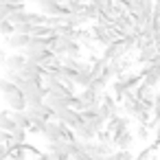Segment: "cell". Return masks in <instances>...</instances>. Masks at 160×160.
<instances>
[{
    "instance_id": "cell-1",
    "label": "cell",
    "mask_w": 160,
    "mask_h": 160,
    "mask_svg": "<svg viewBox=\"0 0 160 160\" xmlns=\"http://www.w3.org/2000/svg\"><path fill=\"white\" fill-rule=\"evenodd\" d=\"M42 136H44L46 142H59V140H70V142H72V140H75V132L68 129L64 123H59V121H55V118L46 123Z\"/></svg>"
},
{
    "instance_id": "cell-2",
    "label": "cell",
    "mask_w": 160,
    "mask_h": 160,
    "mask_svg": "<svg viewBox=\"0 0 160 160\" xmlns=\"http://www.w3.org/2000/svg\"><path fill=\"white\" fill-rule=\"evenodd\" d=\"M46 153H51L55 160H70L77 153V142L72 140H59V142H46Z\"/></svg>"
},
{
    "instance_id": "cell-3",
    "label": "cell",
    "mask_w": 160,
    "mask_h": 160,
    "mask_svg": "<svg viewBox=\"0 0 160 160\" xmlns=\"http://www.w3.org/2000/svg\"><path fill=\"white\" fill-rule=\"evenodd\" d=\"M2 99H5V103L9 105L11 112H24L27 110V99H24V94H22V90L18 86H13L9 92H5Z\"/></svg>"
},
{
    "instance_id": "cell-4",
    "label": "cell",
    "mask_w": 160,
    "mask_h": 160,
    "mask_svg": "<svg viewBox=\"0 0 160 160\" xmlns=\"http://www.w3.org/2000/svg\"><path fill=\"white\" fill-rule=\"evenodd\" d=\"M55 121L64 123L68 129H75V127H79V125H81V114H79V112H75L72 108H66V110H62V112H57V114H55Z\"/></svg>"
},
{
    "instance_id": "cell-5",
    "label": "cell",
    "mask_w": 160,
    "mask_h": 160,
    "mask_svg": "<svg viewBox=\"0 0 160 160\" xmlns=\"http://www.w3.org/2000/svg\"><path fill=\"white\" fill-rule=\"evenodd\" d=\"M24 112L29 114V118H31V121H33V118H38V121H53V118H55V112H53L46 103H40V105H29Z\"/></svg>"
},
{
    "instance_id": "cell-6",
    "label": "cell",
    "mask_w": 160,
    "mask_h": 160,
    "mask_svg": "<svg viewBox=\"0 0 160 160\" xmlns=\"http://www.w3.org/2000/svg\"><path fill=\"white\" fill-rule=\"evenodd\" d=\"M129 123H132V118L129 116H114V118H110L108 121V125H105V129L112 134V136H118V134H125V132H129Z\"/></svg>"
},
{
    "instance_id": "cell-7",
    "label": "cell",
    "mask_w": 160,
    "mask_h": 160,
    "mask_svg": "<svg viewBox=\"0 0 160 160\" xmlns=\"http://www.w3.org/2000/svg\"><path fill=\"white\" fill-rule=\"evenodd\" d=\"M129 51L125 48V44H123V40H118V42H114V44H110L108 48H103V59L105 62H116V59H123L125 55H127Z\"/></svg>"
},
{
    "instance_id": "cell-8",
    "label": "cell",
    "mask_w": 160,
    "mask_h": 160,
    "mask_svg": "<svg viewBox=\"0 0 160 160\" xmlns=\"http://www.w3.org/2000/svg\"><path fill=\"white\" fill-rule=\"evenodd\" d=\"M24 57L38 66H44L53 57V51L51 48H24Z\"/></svg>"
},
{
    "instance_id": "cell-9",
    "label": "cell",
    "mask_w": 160,
    "mask_h": 160,
    "mask_svg": "<svg viewBox=\"0 0 160 160\" xmlns=\"http://www.w3.org/2000/svg\"><path fill=\"white\" fill-rule=\"evenodd\" d=\"M40 7V13H44L46 18H55V16H64V9L57 0H33Z\"/></svg>"
},
{
    "instance_id": "cell-10",
    "label": "cell",
    "mask_w": 160,
    "mask_h": 160,
    "mask_svg": "<svg viewBox=\"0 0 160 160\" xmlns=\"http://www.w3.org/2000/svg\"><path fill=\"white\" fill-rule=\"evenodd\" d=\"M27 62H29V59H27L24 55L11 53V55H5V57H2V64H5L2 68H5V70H18V72H20V70L27 66Z\"/></svg>"
},
{
    "instance_id": "cell-11",
    "label": "cell",
    "mask_w": 160,
    "mask_h": 160,
    "mask_svg": "<svg viewBox=\"0 0 160 160\" xmlns=\"http://www.w3.org/2000/svg\"><path fill=\"white\" fill-rule=\"evenodd\" d=\"M81 121H83L86 125H90L97 134H99V132H103V129H105V125H108V123H105L97 112H81Z\"/></svg>"
},
{
    "instance_id": "cell-12",
    "label": "cell",
    "mask_w": 160,
    "mask_h": 160,
    "mask_svg": "<svg viewBox=\"0 0 160 160\" xmlns=\"http://www.w3.org/2000/svg\"><path fill=\"white\" fill-rule=\"evenodd\" d=\"M20 75H22L24 79H31V81H42V77H44V68L38 66V64H33V62H27V66L20 70Z\"/></svg>"
},
{
    "instance_id": "cell-13",
    "label": "cell",
    "mask_w": 160,
    "mask_h": 160,
    "mask_svg": "<svg viewBox=\"0 0 160 160\" xmlns=\"http://www.w3.org/2000/svg\"><path fill=\"white\" fill-rule=\"evenodd\" d=\"M134 142H136L134 132H125V134L114 136V149H118V151H129Z\"/></svg>"
},
{
    "instance_id": "cell-14",
    "label": "cell",
    "mask_w": 160,
    "mask_h": 160,
    "mask_svg": "<svg viewBox=\"0 0 160 160\" xmlns=\"http://www.w3.org/2000/svg\"><path fill=\"white\" fill-rule=\"evenodd\" d=\"M29 42H31V38L29 35H22V33H13V35H9L7 38V46L16 53V51H24L27 46H29Z\"/></svg>"
},
{
    "instance_id": "cell-15",
    "label": "cell",
    "mask_w": 160,
    "mask_h": 160,
    "mask_svg": "<svg viewBox=\"0 0 160 160\" xmlns=\"http://www.w3.org/2000/svg\"><path fill=\"white\" fill-rule=\"evenodd\" d=\"M75 132V138L77 140H81V142H90V140H97V132L90 127V125H86L83 121H81V125L79 127H75L72 129Z\"/></svg>"
},
{
    "instance_id": "cell-16",
    "label": "cell",
    "mask_w": 160,
    "mask_h": 160,
    "mask_svg": "<svg viewBox=\"0 0 160 160\" xmlns=\"http://www.w3.org/2000/svg\"><path fill=\"white\" fill-rule=\"evenodd\" d=\"M64 18H66V24L72 27V29H81V27H86L90 22L83 13H64Z\"/></svg>"
},
{
    "instance_id": "cell-17",
    "label": "cell",
    "mask_w": 160,
    "mask_h": 160,
    "mask_svg": "<svg viewBox=\"0 0 160 160\" xmlns=\"http://www.w3.org/2000/svg\"><path fill=\"white\" fill-rule=\"evenodd\" d=\"M11 118L16 121L18 129H24V132H29V129H31V118H29V114H27V112H11Z\"/></svg>"
},
{
    "instance_id": "cell-18",
    "label": "cell",
    "mask_w": 160,
    "mask_h": 160,
    "mask_svg": "<svg viewBox=\"0 0 160 160\" xmlns=\"http://www.w3.org/2000/svg\"><path fill=\"white\" fill-rule=\"evenodd\" d=\"M0 129H2L5 134H13L18 129L16 121L11 118V110H5V116H2V121H0Z\"/></svg>"
},
{
    "instance_id": "cell-19",
    "label": "cell",
    "mask_w": 160,
    "mask_h": 160,
    "mask_svg": "<svg viewBox=\"0 0 160 160\" xmlns=\"http://www.w3.org/2000/svg\"><path fill=\"white\" fill-rule=\"evenodd\" d=\"M90 83H92V75L90 72H77L75 75V86H79L81 90H86Z\"/></svg>"
},
{
    "instance_id": "cell-20",
    "label": "cell",
    "mask_w": 160,
    "mask_h": 160,
    "mask_svg": "<svg viewBox=\"0 0 160 160\" xmlns=\"http://www.w3.org/2000/svg\"><path fill=\"white\" fill-rule=\"evenodd\" d=\"M134 136L138 138V140H149V136H151V129L147 127V125H136V132H134Z\"/></svg>"
},
{
    "instance_id": "cell-21",
    "label": "cell",
    "mask_w": 160,
    "mask_h": 160,
    "mask_svg": "<svg viewBox=\"0 0 160 160\" xmlns=\"http://www.w3.org/2000/svg\"><path fill=\"white\" fill-rule=\"evenodd\" d=\"M13 33H16V27H13L9 20H2V22H0V35L9 38V35H13Z\"/></svg>"
},
{
    "instance_id": "cell-22",
    "label": "cell",
    "mask_w": 160,
    "mask_h": 160,
    "mask_svg": "<svg viewBox=\"0 0 160 160\" xmlns=\"http://www.w3.org/2000/svg\"><path fill=\"white\" fill-rule=\"evenodd\" d=\"M16 33H22V35H33V24L24 22V24H16Z\"/></svg>"
},
{
    "instance_id": "cell-23",
    "label": "cell",
    "mask_w": 160,
    "mask_h": 160,
    "mask_svg": "<svg viewBox=\"0 0 160 160\" xmlns=\"http://www.w3.org/2000/svg\"><path fill=\"white\" fill-rule=\"evenodd\" d=\"M5 142H7V134L0 129V145H5Z\"/></svg>"
},
{
    "instance_id": "cell-24",
    "label": "cell",
    "mask_w": 160,
    "mask_h": 160,
    "mask_svg": "<svg viewBox=\"0 0 160 160\" xmlns=\"http://www.w3.org/2000/svg\"><path fill=\"white\" fill-rule=\"evenodd\" d=\"M9 5H24V0H9Z\"/></svg>"
},
{
    "instance_id": "cell-25",
    "label": "cell",
    "mask_w": 160,
    "mask_h": 160,
    "mask_svg": "<svg viewBox=\"0 0 160 160\" xmlns=\"http://www.w3.org/2000/svg\"><path fill=\"white\" fill-rule=\"evenodd\" d=\"M2 116H5V110H0V121H2Z\"/></svg>"
},
{
    "instance_id": "cell-26",
    "label": "cell",
    "mask_w": 160,
    "mask_h": 160,
    "mask_svg": "<svg viewBox=\"0 0 160 160\" xmlns=\"http://www.w3.org/2000/svg\"><path fill=\"white\" fill-rule=\"evenodd\" d=\"M0 70H2V66H0ZM0 77H2V75H0Z\"/></svg>"
}]
</instances>
